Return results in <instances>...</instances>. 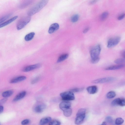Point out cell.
<instances>
[{
    "instance_id": "6da1fadb",
    "label": "cell",
    "mask_w": 125,
    "mask_h": 125,
    "mask_svg": "<svg viewBox=\"0 0 125 125\" xmlns=\"http://www.w3.org/2000/svg\"><path fill=\"white\" fill-rule=\"evenodd\" d=\"M48 1L47 0H43L38 2L29 10L27 13L28 15H33L39 12L45 6Z\"/></svg>"
},
{
    "instance_id": "7a4b0ae2",
    "label": "cell",
    "mask_w": 125,
    "mask_h": 125,
    "mask_svg": "<svg viewBox=\"0 0 125 125\" xmlns=\"http://www.w3.org/2000/svg\"><path fill=\"white\" fill-rule=\"evenodd\" d=\"M86 110L84 108L79 109L76 115L75 123V124L79 125L83 122L85 116Z\"/></svg>"
},
{
    "instance_id": "3957f363",
    "label": "cell",
    "mask_w": 125,
    "mask_h": 125,
    "mask_svg": "<svg viewBox=\"0 0 125 125\" xmlns=\"http://www.w3.org/2000/svg\"><path fill=\"white\" fill-rule=\"evenodd\" d=\"M31 17L28 16L22 18L18 21L16 25L18 30H20L24 28L30 21Z\"/></svg>"
},
{
    "instance_id": "277c9868",
    "label": "cell",
    "mask_w": 125,
    "mask_h": 125,
    "mask_svg": "<svg viewBox=\"0 0 125 125\" xmlns=\"http://www.w3.org/2000/svg\"><path fill=\"white\" fill-rule=\"evenodd\" d=\"M101 50V45L98 44L93 47L90 51L91 59H94L99 57Z\"/></svg>"
},
{
    "instance_id": "5b68a950",
    "label": "cell",
    "mask_w": 125,
    "mask_h": 125,
    "mask_svg": "<svg viewBox=\"0 0 125 125\" xmlns=\"http://www.w3.org/2000/svg\"><path fill=\"white\" fill-rule=\"evenodd\" d=\"M60 96L64 101H69L74 100L75 97L73 93L70 91L61 93Z\"/></svg>"
},
{
    "instance_id": "8992f818",
    "label": "cell",
    "mask_w": 125,
    "mask_h": 125,
    "mask_svg": "<svg viewBox=\"0 0 125 125\" xmlns=\"http://www.w3.org/2000/svg\"><path fill=\"white\" fill-rule=\"evenodd\" d=\"M120 40L121 38L119 36L110 38L107 42V47L111 48L115 46L119 43Z\"/></svg>"
},
{
    "instance_id": "52a82bcc",
    "label": "cell",
    "mask_w": 125,
    "mask_h": 125,
    "mask_svg": "<svg viewBox=\"0 0 125 125\" xmlns=\"http://www.w3.org/2000/svg\"><path fill=\"white\" fill-rule=\"evenodd\" d=\"M115 78L112 77H104L97 79L92 81V83H108L115 80Z\"/></svg>"
},
{
    "instance_id": "ba28073f",
    "label": "cell",
    "mask_w": 125,
    "mask_h": 125,
    "mask_svg": "<svg viewBox=\"0 0 125 125\" xmlns=\"http://www.w3.org/2000/svg\"><path fill=\"white\" fill-rule=\"evenodd\" d=\"M41 64L39 63H37L27 66L24 68L23 69L22 71L24 72H28L38 68H39Z\"/></svg>"
},
{
    "instance_id": "9c48e42d",
    "label": "cell",
    "mask_w": 125,
    "mask_h": 125,
    "mask_svg": "<svg viewBox=\"0 0 125 125\" xmlns=\"http://www.w3.org/2000/svg\"><path fill=\"white\" fill-rule=\"evenodd\" d=\"M71 103L68 101H64L61 102L59 104L60 108L62 111L67 108H70Z\"/></svg>"
},
{
    "instance_id": "30bf717a",
    "label": "cell",
    "mask_w": 125,
    "mask_h": 125,
    "mask_svg": "<svg viewBox=\"0 0 125 125\" xmlns=\"http://www.w3.org/2000/svg\"><path fill=\"white\" fill-rule=\"evenodd\" d=\"M59 25L57 23L52 24L50 27L48 32L49 33L52 34L57 30L59 28Z\"/></svg>"
},
{
    "instance_id": "8fae6325",
    "label": "cell",
    "mask_w": 125,
    "mask_h": 125,
    "mask_svg": "<svg viewBox=\"0 0 125 125\" xmlns=\"http://www.w3.org/2000/svg\"><path fill=\"white\" fill-rule=\"evenodd\" d=\"M26 92L25 91H23L17 95L13 98V101L16 102L21 99L26 95Z\"/></svg>"
},
{
    "instance_id": "7c38bea8",
    "label": "cell",
    "mask_w": 125,
    "mask_h": 125,
    "mask_svg": "<svg viewBox=\"0 0 125 125\" xmlns=\"http://www.w3.org/2000/svg\"><path fill=\"white\" fill-rule=\"evenodd\" d=\"M86 90L88 93L90 94H94L98 91V88L95 85H93L88 87Z\"/></svg>"
},
{
    "instance_id": "4fadbf2b",
    "label": "cell",
    "mask_w": 125,
    "mask_h": 125,
    "mask_svg": "<svg viewBox=\"0 0 125 125\" xmlns=\"http://www.w3.org/2000/svg\"><path fill=\"white\" fill-rule=\"evenodd\" d=\"M26 77L25 76H21L12 79L10 81L11 83H18L25 80Z\"/></svg>"
},
{
    "instance_id": "5bb4252c",
    "label": "cell",
    "mask_w": 125,
    "mask_h": 125,
    "mask_svg": "<svg viewBox=\"0 0 125 125\" xmlns=\"http://www.w3.org/2000/svg\"><path fill=\"white\" fill-rule=\"evenodd\" d=\"M124 65L123 64H118L117 65L109 66L105 68L107 70H115L120 69L123 67Z\"/></svg>"
},
{
    "instance_id": "9a60e30c",
    "label": "cell",
    "mask_w": 125,
    "mask_h": 125,
    "mask_svg": "<svg viewBox=\"0 0 125 125\" xmlns=\"http://www.w3.org/2000/svg\"><path fill=\"white\" fill-rule=\"evenodd\" d=\"M46 108V105L44 104H41L37 105L34 108V111L37 113L42 112Z\"/></svg>"
},
{
    "instance_id": "2e32d148",
    "label": "cell",
    "mask_w": 125,
    "mask_h": 125,
    "mask_svg": "<svg viewBox=\"0 0 125 125\" xmlns=\"http://www.w3.org/2000/svg\"><path fill=\"white\" fill-rule=\"evenodd\" d=\"M52 120V118L50 117H46L42 118L39 122L40 125H44L49 123Z\"/></svg>"
},
{
    "instance_id": "e0dca14e",
    "label": "cell",
    "mask_w": 125,
    "mask_h": 125,
    "mask_svg": "<svg viewBox=\"0 0 125 125\" xmlns=\"http://www.w3.org/2000/svg\"><path fill=\"white\" fill-rule=\"evenodd\" d=\"M18 17V16H15L10 19L0 24V28L3 27L10 24L16 20Z\"/></svg>"
},
{
    "instance_id": "ac0fdd59",
    "label": "cell",
    "mask_w": 125,
    "mask_h": 125,
    "mask_svg": "<svg viewBox=\"0 0 125 125\" xmlns=\"http://www.w3.org/2000/svg\"><path fill=\"white\" fill-rule=\"evenodd\" d=\"M13 93L12 90H9L3 92L2 94V96L4 98H7L11 95Z\"/></svg>"
},
{
    "instance_id": "d6986e66",
    "label": "cell",
    "mask_w": 125,
    "mask_h": 125,
    "mask_svg": "<svg viewBox=\"0 0 125 125\" xmlns=\"http://www.w3.org/2000/svg\"><path fill=\"white\" fill-rule=\"evenodd\" d=\"M69 54L68 53L62 54L58 58L57 61V63L61 62L67 59L68 57Z\"/></svg>"
},
{
    "instance_id": "ffe728a7",
    "label": "cell",
    "mask_w": 125,
    "mask_h": 125,
    "mask_svg": "<svg viewBox=\"0 0 125 125\" xmlns=\"http://www.w3.org/2000/svg\"><path fill=\"white\" fill-rule=\"evenodd\" d=\"M35 34L34 32H30L27 34L24 37L25 40L27 41H30L33 38Z\"/></svg>"
},
{
    "instance_id": "44dd1931",
    "label": "cell",
    "mask_w": 125,
    "mask_h": 125,
    "mask_svg": "<svg viewBox=\"0 0 125 125\" xmlns=\"http://www.w3.org/2000/svg\"><path fill=\"white\" fill-rule=\"evenodd\" d=\"M64 115L66 117L70 116L72 113V110L70 108H67L63 111Z\"/></svg>"
},
{
    "instance_id": "7402d4cb",
    "label": "cell",
    "mask_w": 125,
    "mask_h": 125,
    "mask_svg": "<svg viewBox=\"0 0 125 125\" xmlns=\"http://www.w3.org/2000/svg\"><path fill=\"white\" fill-rule=\"evenodd\" d=\"M11 15V13H10L0 18V24L3 23L4 21L10 17Z\"/></svg>"
},
{
    "instance_id": "603a6c76",
    "label": "cell",
    "mask_w": 125,
    "mask_h": 125,
    "mask_svg": "<svg viewBox=\"0 0 125 125\" xmlns=\"http://www.w3.org/2000/svg\"><path fill=\"white\" fill-rule=\"evenodd\" d=\"M121 98H116L113 100L111 103V104L113 106L120 105Z\"/></svg>"
},
{
    "instance_id": "cb8c5ba5",
    "label": "cell",
    "mask_w": 125,
    "mask_h": 125,
    "mask_svg": "<svg viewBox=\"0 0 125 125\" xmlns=\"http://www.w3.org/2000/svg\"><path fill=\"white\" fill-rule=\"evenodd\" d=\"M115 92L113 91L109 92L106 94V97L108 99H111L114 97L116 96Z\"/></svg>"
},
{
    "instance_id": "d4e9b609",
    "label": "cell",
    "mask_w": 125,
    "mask_h": 125,
    "mask_svg": "<svg viewBox=\"0 0 125 125\" xmlns=\"http://www.w3.org/2000/svg\"><path fill=\"white\" fill-rule=\"evenodd\" d=\"M79 18V15L78 14L73 15L71 18V21L73 22H75L78 20Z\"/></svg>"
},
{
    "instance_id": "484cf974",
    "label": "cell",
    "mask_w": 125,
    "mask_h": 125,
    "mask_svg": "<svg viewBox=\"0 0 125 125\" xmlns=\"http://www.w3.org/2000/svg\"><path fill=\"white\" fill-rule=\"evenodd\" d=\"M108 13L105 11L100 16V19L102 21H104L106 19L108 15Z\"/></svg>"
},
{
    "instance_id": "4316f807",
    "label": "cell",
    "mask_w": 125,
    "mask_h": 125,
    "mask_svg": "<svg viewBox=\"0 0 125 125\" xmlns=\"http://www.w3.org/2000/svg\"><path fill=\"white\" fill-rule=\"evenodd\" d=\"M61 124L60 122L56 120H51L49 123V125H60Z\"/></svg>"
},
{
    "instance_id": "83f0119b",
    "label": "cell",
    "mask_w": 125,
    "mask_h": 125,
    "mask_svg": "<svg viewBox=\"0 0 125 125\" xmlns=\"http://www.w3.org/2000/svg\"><path fill=\"white\" fill-rule=\"evenodd\" d=\"M124 122V120L121 117H118L116 119L115 123L116 124L119 125L123 124Z\"/></svg>"
},
{
    "instance_id": "f1b7e54d",
    "label": "cell",
    "mask_w": 125,
    "mask_h": 125,
    "mask_svg": "<svg viewBox=\"0 0 125 125\" xmlns=\"http://www.w3.org/2000/svg\"><path fill=\"white\" fill-rule=\"evenodd\" d=\"M125 62V59L124 58H121L117 59L114 61L115 63L117 64H120L124 63Z\"/></svg>"
},
{
    "instance_id": "f546056e",
    "label": "cell",
    "mask_w": 125,
    "mask_h": 125,
    "mask_svg": "<svg viewBox=\"0 0 125 125\" xmlns=\"http://www.w3.org/2000/svg\"><path fill=\"white\" fill-rule=\"evenodd\" d=\"M83 88H76L72 89L70 91L73 93L81 91L83 90Z\"/></svg>"
},
{
    "instance_id": "4dcf8cb0",
    "label": "cell",
    "mask_w": 125,
    "mask_h": 125,
    "mask_svg": "<svg viewBox=\"0 0 125 125\" xmlns=\"http://www.w3.org/2000/svg\"><path fill=\"white\" fill-rule=\"evenodd\" d=\"M106 121L109 123H112L113 122V120L112 117L108 116L106 117L105 118Z\"/></svg>"
},
{
    "instance_id": "1f68e13d",
    "label": "cell",
    "mask_w": 125,
    "mask_h": 125,
    "mask_svg": "<svg viewBox=\"0 0 125 125\" xmlns=\"http://www.w3.org/2000/svg\"><path fill=\"white\" fill-rule=\"evenodd\" d=\"M30 122L29 119H26L23 120L21 122V124L22 125H26L29 124Z\"/></svg>"
},
{
    "instance_id": "d6a6232c",
    "label": "cell",
    "mask_w": 125,
    "mask_h": 125,
    "mask_svg": "<svg viewBox=\"0 0 125 125\" xmlns=\"http://www.w3.org/2000/svg\"><path fill=\"white\" fill-rule=\"evenodd\" d=\"M100 58L99 57L94 59H91V62L93 64H95L97 63L99 61Z\"/></svg>"
},
{
    "instance_id": "836d02e7",
    "label": "cell",
    "mask_w": 125,
    "mask_h": 125,
    "mask_svg": "<svg viewBox=\"0 0 125 125\" xmlns=\"http://www.w3.org/2000/svg\"><path fill=\"white\" fill-rule=\"evenodd\" d=\"M40 77H37L33 79L31 82V83L33 84L37 82L40 79Z\"/></svg>"
},
{
    "instance_id": "e575fe53",
    "label": "cell",
    "mask_w": 125,
    "mask_h": 125,
    "mask_svg": "<svg viewBox=\"0 0 125 125\" xmlns=\"http://www.w3.org/2000/svg\"><path fill=\"white\" fill-rule=\"evenodd\" d=\"M125 105V101L124 98H121L120 106H124Z\"/></svg>"
},
{
    "instance_id": "d590c367",
    "label": "cell",
    "mask_w": 125,
    "mask_h": 125,
    "mask_svg": "<svg viewBox=\"0 0 125 125\" xmlns=\"http://www.w3.org/2000/svg\"><path fill=\"white\" fill-rule=\"evenodd\" d=\"M125 13H123L120 15L118 17V19L119 20H121L123 19L125 17Z\"/></svg>"
},
{
    "instance_id": "8d00e7d4",
    "label": "cell",
    "mask_w": 125,
    "mask_h": 125,
    "mask_svg": "<svg viewBox=\"0 0 125 125\" xmlns=\"http://www.w3.org/2000/svg\"><path fill=\"white\" fill-rule=\"evenodd\" d=\"M30 2H26L25 3H24L22 4L20 6V7L21 8H22L26 6L29 4V3Z\"/></svg>"
},
{
    "instance_id": "74e56055",
    "label": "cell",
    "mask_w": 125,
    "mask_h": 125,
    "mask_svg": "<svg viewBox=\"0 0 125 125\" xmlns=\"http://www.w3.org/2000/svg\"><path fill=\"white\" fill-rule=\"evenodd\" d=\"M7 100V98H3L0 100V105L5 102Z\"/></svg>"
},
{
    "instance_id": "f35d334b",
    "label": "cell",
    "mask_w": 125,
    "mask_h": 125,
    "mask_svg": "<svg viewBox=\"0 0 125 125\" xmlns=\"http://www.w3.org/2000/svg\"><path fill=\"white\" fill-rule=\"evenodd\" d=\"M89 27H87L85 28L83 30V33H86L89 30Z\"/></svg>"
},
{
    "instance_id": "ab89813d",
    "label": "cell",
    "mask_w": 125,
    "mask_h": 125,
    "mask_svg": "<svg viewBox=\"0 0 125 125\" xmlns=\"http://www.w3.org/2000/svg\"><path fill=\"white\" fill-rule=\"evenodd\" d=\"M4 110V107L3 106L0 105V114L2 113Z\"/></svg>"
},
{
    "instance_id": "60d3db41",
    "label": "cell",
    "mask_w": 125,
    "mask_h": 125,
    "mask_svg": "<svg viewBox=\"0 0 125 125\" xmlns=\"http://www.w3.org/2000/svg\"><path fill=\"white\" fill-rule=\"evenodd\" d=\"M97 1V0H92L90 2L89 4H93L96 3Z\"/></svg>"
},
{
    "instance_id": "b9f144b4",
    "label": "cell",
    "mask_w": 125,
    "mask_h": 125,
    "mask_svg": "<svg viewBox=\"0 0 125 125\" xmlns=\"http://www.w3.org/2000/svg\"><path fill=\"white\" fill-rule=\"evenodd\" d=\"M121 54L122 55V56L125 57V51L124 50L121 53Z\"/></svg>"
},
{
    "instance_id": "7bdbcfd3",
    "label": "cell",
    "mask_w": 125,
    "mask_h": 125,
    "mask_svg": "<svg viewBox=\"0 0 125 125\" xmlns=\"http://www.w3.org/2000/svg\"><path fill=\"white\" fill-rule=\"evenodd\" d=\"M100 125H106V123L105 122H103L102 124Z\"/></svg>"
},
{
    "instance_id": "ee69618b",
    "label": "cell",
    "mask_w": 125,
    "mask_h": 125,
    "mask_svg": "<svg viewBox=\"0 0 125 125\" xmlns=\"http://www.w3.org/2000/svg\"></svg>"
}]
</instances>
